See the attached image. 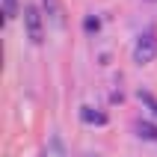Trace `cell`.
Instances as JSON below:
<instances>
[{"label":"cell","mask_w":157,"mask_h":157,"mask_svg":"<svg viewBox=\"0 0 157 157\" xmlns=\"http://www.w3.org/2000/svg\"><path fill=\"white\" fill-rule=\"evenodd\" d=\"M142 98H145V101H148V104H151V110H154V116H157V104H154V101H151V95H142Z\"/></svg>","instance_id":"8"},{"label":"cell","mask_w":157,"mask_h":157,"mask_svg":"<svg viewBox=\"0 0 157 157\" xmlns=\"http://www.w3.org/2000/svg\"><path fill=\"white\" fill-rule=\"evenodd\" d=\"M44 6L51 9V15L56 18V21H59V6H56V0H44Z\"/></svg>","instance_id":"7"},{"label":"cell","mask_w":157,"mask_h":157,"mask_svg":"<svg viewBox=\"0 0 157 157\" xmlns=\"http://www.w3.org/2000/svg\"><path fill=\"white\" fill-rule=\"evenodd\" d=\"M3 12L6 18H15V0H3Z\"/></svg>","instance_id":"6"},{"label":"cell","mask_w":157,"mask_h":157,"mask_svg":"<svg viewBox=\"0 0 157 157\" xmlns=\"http://www.w3.org/2000/svg\"><path fill=\"white\" fill-rule=\"evenodd\" d=\"M24 27H27V39L33 44L42 42V36H44V24H42V12L36 6H27L24 9Z\"/></svg>","instance_id":"1"},{"label":"cell","mask_w":157,"mask_h":157,"mask_svg":"<svg viewBox=\"0 0 157 157\" xmlns=\"http://www.w3.org/2000/svg\"><path fill=\"white\" fill-rule=\"evenodd\" d=\"M80 119H83L86 124H107V116L98 113V110H92V107H83V110H80Z\"/></svg>","instance_id":"3"},{"label":"cell","mask_w":157,"mask_h":157,"mask_svg":"<svg viewBox=\"0 0 157 157\" xmlns=\"http://www.w3.org/2000/svg\"><path fill=\"white\" fill-rule=\"evenodd\" d=\"M136 133H140L142 140L154 142V140H157V124H151V122H140V124H136Z\"/></svg>","instance_id":"4"},{"label":"cell","mask_w":157,"mask_h":157,"mask_svg":"<svg viewBox=\"0 0 157 157\" xmlns=\"http://www.w3.org/2000/svg\"><path fill=\"white\" fill-rule=\"evenodd\" d=\"M86 33H98V27H101V21H98V18H86Z\"/></svg>","instance_id":"5"},{"label":"cell","mask_w":157,"mask_h":157,"mask_svg":"<svg viewBox=\"0 0 157 157\" xmlns=\"http://www.w3.org/2000/svg\"><path fill=\"white\" fill-rule=\"evenodd\" d=\"M154 53H157V36L154 33H142L136 39V48H133V59L140 62V65H145V62L154 59Z\"/></svg>","instance_id":"2"}]
</instances>
